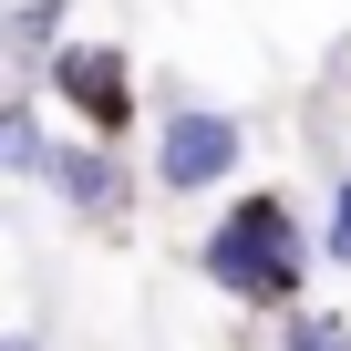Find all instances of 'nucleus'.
<instances>
[{
    "label": "nucleus",
    "mask_w": 351,
    "mask_h": 351,
    "mask_svg": "<svg viewBox=\"0 0 351 351\" xmlns=\"http://www.w3.org/2000/svg\"><path fill=\"white\" fill-rule=\"evenodd\" d=\"M0 155H11V176H52V165H62V155L42 145V124H32L21 104H11V114H0Z\"/></svg>",
    "instance_id": "5"
},
{
    "label": "nucleus",
    "mask_w": 351,
    "mask_h": 351,
    "mask_svg": "<svg viewBox=\"0 0 351 351\" xmlns=\"http://www.w3.org/2000/svg\"><path fill=\"white\" fill-rule=\"evenodd\" d=\"M289 351H351L341 320H289Z\"/></svg>",
    "instance_id": "6"
},
{
    "label": "nucleus",
    "mask_w": 351,
    "mask_h": 351,
    "mask_svg": "<svg viewBox=\"0 0 351 351\" xmlns=\"http://www.w3.org/2000/svg\"><path fill=\"white\" fill-rule=\"evenodd\" d=\"M11 351H32V341H11Z\"/></svg>",
    "instance_id": "8"
},
{
    "label": "nucleus",
    "mask_w": 351,
    "mask_h": 351,
    "mask_svg": "<svg viewBox=\"0 0 351 351\" xmlns=\"http://www.w3.org/2000/svg\"><path fill=\"white\" fill-rule=\"evenodd\" d=\"M114 73H124L114 52H62V93H73V104H93V114H114V104H124V83H114Z\"/></svg>",
    "instance_id": "4"
},
{
    "label": "nucleus",
    "mask_w": 351,
    "mask_h": 351,
    "mask_svg": "<svg viewBox=\"0 0 351 351\" xmlns=\"http://www.w3.org/2000/svg\"><path fill=\"white\" fill-rule=\"evenodd\" d=\"M330 258H341V269H351V186H341V197H330Z\"/></svg>",
    "instance_id": "7"
},
{
    "label": "nucleus",
    "mask_w": 351,
    "mask_h": 351,
    "mask_svg": "<svg viewBox=\"0 0 351 351\" xmlns=\"http://www.w3.org/2000/svg\"><path fill=\"white\" fill-rule=\"evenodd\" d=\"M52 176H62V197H73V207H93V217H114V207H124V186H114V165H104L93 145H73V155H62Z\"/></svg>",
    "instance_id": "3"
},
{
    "label": "nucleus",
    "mask_w": 351,
    "mask_h": 351,
    "mask_svg": "<svg viewBox=\"0 0 351 351\" xmlns=\"http://www.w3.org/2000/svg\"><path fill=\"white\" fill-rule=\"evenodd\" d=\"M207 279L217 289H248V300H289L300 289V228L279 197H248L217 238H207Z\"/></svg>",
    "instance_id": "1"
},
{
    "label": "nucleus",
    "mask_w": 351,
    "mask_h": 351,
    "mask_svg": "<svg viewBox=\"0 0 351 351\" xmlns=\"http://www.w3.org/2000/svg\"><path fill=\"white\" fill-rule=\"evenodd\" d=\"M155 165H165V186H217V176L238 165V124L228 114H165Z\"/></svg>",
    "instance_id": "2"
}]
</instances>
